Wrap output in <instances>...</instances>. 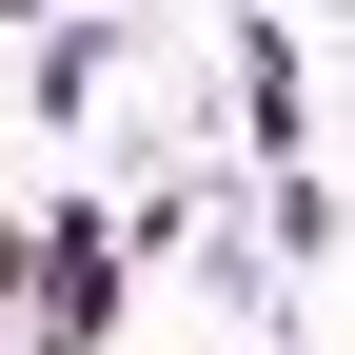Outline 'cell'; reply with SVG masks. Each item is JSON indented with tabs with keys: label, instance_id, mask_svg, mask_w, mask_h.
Returning a JSON list of instances; mask_svg holds the SVG:
<instances>
[{
	"label": "cell",
	"instance_id": "obj_1",
	"mask_svg": "<svg viewBox=\"0 0 355 355\" xmlns=\"http://www.w3.org/2000/svg\"><path fill=\"white\" fill-rule=\"evenodd\" d=\"M119 60H139V20H20V40H0V79H20L0 119H99Z\"/></svg>",
	"mask_w": 355,
	"mask_h": 355
},
{
	"label": "cell",
	"instance_id": "obj_2",
	"mask_svg": "<svg viewBox=\"0 0 355 355\" xmlns=\"http://www.w3.org/2000/svg\"><path fill=\"white\" fill-rule=\"evenodd\" d=\"M296 79H316V40H296V20H237V139L277 178H316V99H296Z\"/></svg>",
	"mask_w": 355,
	"mask_h": 355
}]
</instances>
